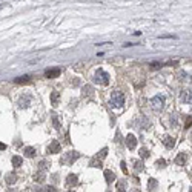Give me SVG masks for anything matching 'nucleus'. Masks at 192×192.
<instances>
[{"mask_svg":"<svg viewBox=\"0 0 192 192\" xmlns=\"http://www.w3.org/2000/svg\"><path fill=\"white\" fill-rule=\"evenodd\" d=\"M109 103L114 106V108H122V106L124 105V97L123 94L120 91H114L112 94H111V100Z\"/></svg>","mask_w":192,"mask_h":192,"instance_id":"f257e3e1","label":"nucleus"},{"mask_svg":"<svg viewBox=\"0 0 192 192\" xmlns=\"http://www.w3.org/2000/svg\"><path fill=\"white\" fill-rule=\"evenodd\" d=\"M94 82L99 83V85H108L109 83V74L105 72L103 69H99V71H97V74H95Z\"/></svg>","mask_w":192,"mask_h":192,"instance_id":"f03ea898","label":"nucleus"},{"mask_svg":"<svg viewBox=\"0 0 192 192\" xmlns=\"http://www.w3.org/2000/svg\"><path fill=\"white\" fill-rule=\"evenodd\" d=\"M78 157H80V155H78L77 152H68L66 155H63V157H62V163H65V164H72Z\"/></svg>","mask_w":192,"mask_h":192,"instance_id":"7ed1b4c3","label":"nucleus"},{"mask_svg":"<svg viewBox=\"0 0 192 192\" xmlns=\"http://www.w3.org/2000/svg\"><path fill=\"white\" fill-rule=\"evenodd\" d=\"M151 103H152V108L154 109H162L163 106H164V99L163 97H154L152 100H151Z\"/></svg>","mask_w":192,"mask_h":192,"instance_id":"20e7f679","label":"nucleus"},{"mask_svg":"<svg viewBox=\"0 0 192 192\" xmlns=\"http://www.w3.org/2000/svg\"><path fill=\"white\" fill-rule=\"evenodd\" d=\"M135 145H137L135 135H134V134H129V135L126 137V146L129 149H134V148H135Z\"/></svg>","mask_w":192,"mask_h":192,"instance_id":"39448f33","label":"nucleus"},{"mask_svg":"<svg viewBox=\"0 0 192 192\" xmlns=\"http://www.w3.org/2000/svg\"><path fill=\"white\" fill-rule=\"evenodd\" d=\"M181 100L185 101V103L192 105V89H186V91L181 94Z\"/></svg>","mask_w":192,"mask_h":192,"instance_id":"423d86ee","label":"nucleus"},{"mask_svg":"<svg viewBox=\"0 0 192 192\" xmlns=\"http://www.w3.org/2000/svg\"><path fill=\"white\" fill-rule=\"evenodd\" d=\"M55 152H60V145H59L57 140H54L49 146H48V154H55Z\"/></svg>","mask_w":192,"mask_h":192,"instance_id":"0eeeda50","label":"nucleus"},{"mask_svg":"<svg viewBox=\"0 0 192 192\" xmlns=\"http://www.w3.org/2000/svg\"><path fill=\"white\" fill-rule=\"evenodd\" d=\"M62 71L59 68H55V69H48L46 72H45V75H46L48 78H55V77H59Z\"/></svg>","mask_w":192,"mask_h":192,"instance_id":"6e6552de","label":"nucleus"},{"mask_svg":"<svg viewBox=\"0 0 192 192\" xmlns=\"http://www.w3.org/2000/svg\"><path fill=\"white\" fill-rule=\"evenodd\" d=\"M29 101H31V99L28 95L26 97H22V99L19 100V108H26V106L29 105Z\"/></svg>","mask_w":192,"mask_h":192,"instance_id":"1a4fd4ad","label":"nucleus"},{"mask_svg":"<svg viewBox=\"0 0 192 192\" xmlns=\"http://www.w3.org/2000/svg\"><path fill=\"white\" fill-rule=\"evenodd\" d=\"M163 143H164V146H166L168 149H171V148H174V145H175V140H174L172 137H166Z\"/></svg>","mask_w":192,"mask_h":192,"instance_id":"9d476101","label":"nucleus"},{"mask_svg":"<svg viewBox=\"0 0 192 192\" xmlns=\"http://www.w3.org/2000/svg\"><path fill=\"white\" fill-rule=\"evenodd\" d=\"M11 163H12V164H14V166H16V168H19V166H20V164H22V163H23V158H22V157H19V155H14V157H12V158H11Z\"/></svg>","mask_w":192,"mask_h":192,"instance_id":"9b49d317","label":"nucleus"},{"mask_svg":"<svg viewBox=\"0 0 192 192\" xmlns=\"http://www.w3.org/2000/svg\"><path fill=\"white\" fill-rule=\"evenodd\" d=\"M29 75H22V77H17L16 80H14V83H17V85H20V83H28L29 82Z\"/></svg>","mask_w":192,"mask_h":192,"instance_id":"f8f14e48","label":"nucleus"},{"mask_svg":"<svg viewBox=\"0 0 192 192\" xmlns=\"http://www.w3.org/2000/svg\"><path fill=\"white\" fill-rule=\"evenodd\" d=\"M23 154H25V157H34V155H35V149L34 148H25L23 149Z\"/></svg>","mask_w":192,"mask_h":192,"instance_id":"ddd939ff","label":"nucleus"},{"mask_svg":"<svg viewBox=\"0 0 192 192\" xmlns=\"http://www.w3.org/2000/svg\"><path fill=\"white\" fill-rule=\"evenodd\" d=\"M105 177H106V181H108V183H112L115 180L114 172H111V171H105Z\"/></svg>","mask_w":192,"mask_h":192,"instance_id":"4468645a","label":"nucleus"},{"mask_svg":"<svg viewBox=\"0 0 192 192\" xmlns=\"http://www.w3.org/2000/svg\"><path fill=\"white\" fill-rule=\"evenodd\" d=\"M185 162H186V155L183 152H180V154H178V157L175 158V163L177 164H185Z\"/></svg>","mask_w":192,"mask_h":192,"instance_id":"2eb2a0df","label":"nucleus"},{"mask_svg":"<svg viewBox=\"0 0 192 192\" xmlns=\"http://www.w3.org/2000/svg\"><path fill=\"white\" fill-rule=\"evenodd\" d=\"M16 177H17L16 174H8V175H6V183H8V185H12V183H16V180H17Z\"/></svg>","mask_w":192,"mask_h":192,"instance_id":"dca6fc26","label":"nucleus"},{"mask_svg":"<svg viewBox=\"0 0 192 192\" xmlns=\"http://www.w3.org/2000/svg\"><path fill=\"white\" fill-rule=\"evenodd\" d=\"M77 183V175H74V174H71L68 177V185H75Z\"/></svg>","mask_w":192,"mask_h":192,"instance_id":"f3484780","label":"nucleus"},{"mask_svg":"<svg viewBox=\"0 0 192 192\" xmlns=\"http://www.w3.org/2000/svg\"><path fill=\"white\" fill-rule=\"evenodd\" d=\"M59 95H60L59 92H52V95H51V99H52V105H54V106H57V100H59Z\"/></svg>","mask_w":192,"mask_h":192,"instance_id":"a211bd4d","label":"nucleus"},{"mask_svg":"<svg viewBox=\"0 0 192 192\" xmlns=\"http://www.w3.org/2000/svg\"><path fill=\"white\" fill-rule=\"evenodd\" d=\"M83 94H85V95H86V94H88V95H91V94H92V88L91 86H85L83 88Z\"/></svg>","mask_w":192,"mask_h":192,"instance_id":"6ab92c4d","label":"nucleus"},{"mask_svg":"<svg viewBox=\"0 0 192 192\" xmlns=\"http://www.w3.org/2000/svg\"><path fill=\"white\" fill-rule=\"evenodd\" d=\"M34 180H35V181H43V174H35Z\"/></svg>","mask_w":192,"mask_h":192,"instance_id":"aec40b11","label":"nucleus"},{"mask_svg":"<svg viewBox=\"0 0 192 192\" xmlns=\"http://www.w3.org/2000/svg\"><path fill=\"white\" fill-rule=\"evenodd\" d=\"M134 168H137V171H143V166H141V162H137L134 164Z\"/></svg>","mask_w":192,"mask_h":192,"instance_id":"412c9836","label":"nucleus"},{"mask_svg":"<svg viewBox=\"0 0 192 192\" xmlns=\"http://www.w3.org/2000/svg\"><path fill=\"white\" fill-rule=\"evenodd\" d=\"M52 120H54V124H55V129H60V124H59V120H57V117L54 115L52 117Z\"/></svg>","mask_w":192,"mask_h":192,"instance_id":"4be33fe9","label":"nucleus"},{"mask_svg":"<svg viewBox=\"0 0 192 192\" xmlns=\"http://www.w3.org/2000/svg\"><path fill=\"white\" fill-rule=\"evenodd\" d=\"M151 66H152L154 69H157V68H162V63H157V62H154V63H151Z\"/></svg>","mask_w":192,"mask_h":192,"instance_id":"5701e85b","label":"nucleus"},{"mask_svg":"<svg viewBox=\"0 0 192 192\" xmlns=\"http://www.w3.org/2000/svg\"><path fill=\"white\" fill-rule=\"evenodd\" d=\"M146 155H149V152H148V151H145V149H143V151H141V157H143V158H145V157H146Z\"/></svg>","mask_w":192,"mask_h":192,"instance_id":"b1692460","label":"nucleus"},{"mask_svg":"<svg viewBox=\"0 0 192 192\" xmlns=\"http://www.w3.org/2000/svg\"><path fill=\"white\" fill-rule=\"evenodd\" d=\"M157 164H158V166H164V160H158Z\"/></svg>","mask_w":192,"mask_h":192,"instance_id":"393cba45","label":"nucleus"},{"mask_svg":"<svg viewBox=\"0 0 192 192\" xmlns=\"http://www.w3.org/2000/svg\"><path fill=\"white\" fill-rule=\"evenodd\" d=\"M0 149H2V151L6 149V145H5V143H0Z\"/></svg>","mask_w":192,"mask_h":192,"instance_id":"a878e982","label":"nucleus"},{"mask_svg":"<svg viewBox=\"0 0 192 192\" xmlns=\"http://www.w3.org/2000/svg\"><path fill=\"white\" fill-rule=\"evenodd\" d=\"M124 189V185H123V183H120V185H118V191H123Z\"/></svg>","mask_w":192,"mask_h":192,"instance_id":"bb28decb","label":"nucleus"}]
</instances>
